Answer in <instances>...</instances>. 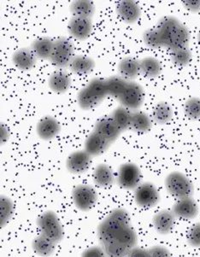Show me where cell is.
Instances as JSON below:
<instances>
[{"mask_svg":"<svg viewBox=\"0 0 200 257\" xmlns=\"http://www.w3.org/2000/svg\"><path fill=\"white\" fill-rule=\"evenodd\" d=\"M156 29L163 38L164 48L170 52L178 49L188 47L190 42V32L177 18L166 16L158 21Z\"/></svg>","mask_w":200,"mask_h":257,"instance_id":"cell-1","label":"cell"},{"mask_svg":"<svg viewBox=\"0 0 200 257\" xmlns=\"http://www.w3.org/2000/svg\"><path fill=\"white\" fill-rule=\"evenodd\" d=\"M130 225V216L126 209H116L100 223L97 227V236L102 245L114 242L118 230Z\"/></svg>","mask_w":200,"mask_h":257,"instance_id":"cell-2","label":"cell"},{"mask_svg":"<svg viewBox=\"0 0 200 257\" xmlns=\"http://www.w3.org/2000/svg\"><path fill=\"white\" fill-rule=\"evenodd\" d=\"M165 187L172 197L177 199L191 197L194 192V186L191 180L180 172L170 173L165 179Z\"/></svg>","mask_w":200,"mask_h":257,"instance_id":"cell-3","label":"cell"},{"mask_svg":"<svg viewBox=\"0 0 200 257\" xmlns=\"http://www.w3.org/2000/svg\"><path fill=\"white\" fill-rule=\"evenodd\" d=\"M40 234L59 243L63 237V228L60 220L54 212L48 210L40 214L37 220Z\"/></svg>","mask_w":200,"mask_h":257,"instance_id":"cell-4","label":"cell"},{"mask_svg":"<svg viewBox=\"0 0 200 257\" xmlns=\"http://www.w3.org/2000/svg\"><path fill=\"white\" fill-rule=\"evenodd\" d=\"M74 45L68 38L62 37L54 41V48L50 61L59 69L68 67L74 58Z\"/></svg>","mask_w":200,"mask_h":257,"instance_id":"cell-5","label":"cell"},{"mask_svg":"<svg viewBox=\"0 0 200 257\" xmlns=\"http://www.w3.org/2000/svg\"><path fill=\"white\" fill-rule=\"evenodd\" d=\"M142 175L140 168L135 163H123L119 168L118 183L126 190H134L141 184Z\"/></svg>","mask_w":200,"mask_h":257,"instance_id":"cell-6","label":"cell"},{"mask_svg":"<svg viewBox=\"0 0 200 257\" xmlns=\"http://www.w3.org/2000/svg\"><path fill=\"white\" fill-rule=\"evenodd\" d=\"M72 198L74 205L81 211H88L96 204L97 194L93 187L88 185H78L73 189Z\"/></svg>","mask_w":200,"mask_h":257,"instance_id":"cell-7","label":"cell"},{"mask_svg":"<svg viewBox=\"0 0 200 257\" xmlns=\"http://www.w3.org/2000/svg\"><path fill=\"white\" fill-rule=\"evenodd\" d=\"M123 107L130 110H137L145 100V92L142 86L135 81H129L125 91L118 98Z\"/></svg>","mask_w":200,"mask_h":257,"instance_id":"cell-8","label":"cell"},{"mask_svg":"<svg viewBox=\"0 0 200 257\" xmlns=\"http://www.w3.org/2000/svg\"><path fill=\"white\" fill-rule=\"evenodd\" d=\"M135 199L141 208L150 209L159 203L160 194L153 184L144 182L135 189Z\"/></svg>","mask_w":200,"mask_h":257,"instance_id":"cell-9","label":"cell"},{"mask_svg":"<svg viewBox=\"0 0 200 257\" xmlns=\"http://www.w3.org/2000/svg\"><path fill=\"white\" fill-rule=\"evenodd\" d=\"M91 157L84 150L72 152L66 160V168L72 174H82L90 168Z\"/></svg>","mask_w":200,"mask_h":257,"instance_id":"cell-10","label":"cell"},{"mask_svg":"<svg viewBox=\"0 0 200 257\" xmlns=\"http://www.w3.org/2000/svg\"><path fill=\"white\" fill-rule=\"evenodd\" d=\"M172 212L175 217L182 220H191L194 219L198 214V206L192 197H186L177 199L175 202Z\"/></svg>","mask_w":200,"mask_h":257,"instance_id":"cell-11","label":"cell"},{"mask_svg":"<svg viewBox=\"0 0 200 257\" xmlns=\"http://www.w3.org/2000/svg\"><path fill=\"white\" fill-rule=\"evenodd\" d=\"M94 132L108 140L110 143H113L118 140L123 131L110 115L97 120L95 125Z\"/></svg>","mask_w":200,"mask_h":257,"instance_id":"cell-12","label":"cell"},{"mask_svg":"<svg viewBox=\"0 0 200 257\" xmlns=\"http://www.w3.org/2000/svg\"><path fill=\"white\" fill-rule=\"evenodd\" d=\"M119 18L129 24L136 23L141 16V10L136 2L132 0H123L117 6Z\"/></svg>","mask_w":200,"mask_h":257,"instance_id":"cell-13","label":"cell"},{"mask_svg":"<svg viewBox=\"0 0 200 257\" xmlns=\"http://www.w3.org/2000/svg\"><path fill=\"white\" fill-rule=\"evenodd\" d=\"M61 130L60 123L52 116H44L41 118L36 126V132L39 137L43 140L54 139Z\"/></svg>","mask_w":200,"mask_h":257,"instance_id":"cell-14","label":"cell"},{"mask_svg":"<svg viewBox=\"0 0 200 257\" xmlns=\"http://www.w3.org/2000/svg\"><path fill=\"white\" fill-rule=\"evenodd\" d=\"M68 29L72 37L85 40L91 35L92 23L89 18H73L69 21Z\"/></svg>","mask_w":200,"mask_h":257,"instance_id":"cell-15","label":"cell"},{"mask_svg":"<svg viewBox=\"0 0 200 257\" xmlns=\"http://www.w3.org/2000/svg\"><path fill=\"white\" fill-rule=\"evenodd\" d=\"M175 215L168 209L157 212L153 217V226L155 230L160 234H169L174 229L175 224Z\"/></svg>","mask_w":200,"mask_h":257,"instance_id":"cell-16","label":"cell"},{"mask_svg":"<svg viewBox=\"0 0 200 257\" xmlns=\"http://www.w3.org/2000/svg\"><path fill=\"white\" fill-rule=\"evenodd\" d=\"M112 143L102 137L96 132H92L87 136L85 141V151L91 157L103 154L108 150Z\"/></svg>","mask_w":200,"mask_h":257,"instance_id":"cell-17","label":"cell"},{"mask_svg":"<svg viewBox=\"0 0 200 257\" xmlns=\"http://www.w3.org/2000/svg\"><path fill=\"white\" fill-rule=\"evenodd\" d=\"M12 62L18 69L27 71L35 67L37 57L31 48H21L12 55Z\"/></svg>","mask_w":200,"mask_h":257,"instance_id":"cell-18","label":"cell"},{"mask_svg":"<svg viewBox=\"0 0 200 257\" xmlns=\"http://www.w3.org/2000/svg\"><path fill=\"white\" fill-rule=\"evenodd\" d=\"M49 86L52 92L63 94L71 86V78L63 70H57L51 74L49 78Z\"/></svg>","mask_w":200,"mask_h":257,"instance_id":"cell-19","label":"cell"},{"mask_svg":"<svg viewBox=\"0 0 200 257\" xmlns=\"http://www.w3.org/2000/svg\"><path fill=\"white\" fill-rule=\"evenodd\" d=\"M118 71L122 77L132 81L140 74V61L133 57H125L118 64Z\"/></svg>","mask_w":200,"mask_h":257,"instance_id":"cell-20","label":"cell"},{"mask_svg":"<svg viewBox=\"0 0 200 257\" xmlns=\"http://www.w3.org/2000/svg\"><path fill=\"white\" fill-rule=\"evenodd\" d=\"M54 48V41L50 38H39L31 45V50L37 58L49 59L52 56Z\"/></svg>","mask_w":200,"mask_h":257,"instance_id":"cell-21","label":"cell"},{"mask_svg":"<svg viewBox=\"0 0 200 257\" xmlns=\"http://www.w3.org/2000/svg\"><path fill=\"white\" fill-rule=\"evenodd\" d=\"M95 68V62L91 57L87 56L78 55L74 56L69 64V69L74 74L85 75L91 73Z\"/></svg>","mask_w":200,"mask_h":257,"instance_id":"cell-22","label":"cell"},{"mask_svg":"<svg viewBox=\"0 0 200 257\" xmlns=\"http://www.w3.org/2000/svg\"><path fill=\"white\" fill-rule=\"evenodd\" d=\"M93 180L100 187H108L115 182L114 172L110 166L98 164L93 172Z\"/></svg>","mask_w":200,"mask_h":257,"instance_id":"cell-23","label":"cell"},{"mask_svg":"<svg viewBox=\"0 0 200 257\" xmlns=\"http://www.w3.org/2000/svg\"><path fill=\"white\" fill-rule=\"evenodd\" d=\"M57 243L51 238L40 234L34 239L32 246L36 254L40 256L48 257L55 251Z\"/></svg>","mask_w":200,"mask_h":257,"instance_id":"cell-24","label":"cell"},{"mask_svg":"<svg viewBox=\"0 0 200 257\" xmlns=\"http://www.w3.org/2000/svg\"><path fill=\"white\" fill-rule=\"evenodd\" d=\"M152 121L146 112L135 110L132 114L131 128L135 132L145 134L152 129Z\"/></svg>","mask_w":200,"mask_h":257,"instance_id":"cell-25","label":"cell"},{"mask_svg":"<svg viewBox=\"0 0 200 257\" xmlns=\"http://www.w3.org/2000/svg\"><path fill=\"white\" fill-rule=\"evenodd\" d=\"M106 82L108 96L118 99L125 91L129 81L121 75H112L106 79Z\"/></svg>","mask_w":200,"mask_h":257,"instance_id":"cell-26","label":"cell"},{"mask_svg":"<svg viewBox=\"0 0 200 257\" xmlns=\"http://www.w3.org/2000/svg\"><path fill=\"white\" fill-rule=\"evenodd\" d=\"M70 12L74 18L91 19L95 12L94 4L89 0L74 1L70 6Z\"/></svg>","mask_w":200,"mask_h":257,"instance_id":"cell-27","label":"cell"},{"mask_svg":"<svg viewBox=\"0 0 200 257\" xmlns=\"http://www.w3.org/2000/svg\"><path fill=\"white\" fill-rule=\"evenodd\" d=\"M140 73L147 78H156L162 72V64L157 58L146 57L140 61Z\"/></svg>","mask_w":200,"mask_h":257,"instance_id":"cell-28","label":"cell"},{"mask_svg":"<svg viewBox=\"0 0 200 257\" xmlns=\"http://www.w3.org/2000/svg\"><path fill=\"white\" fill-rule=\"evenodd\" d=\"M115 241L120 243L131 250L132 248H135L137 243V234L130 225L124 226L118 230Z\"/></svg>","mask_w":200,"mask_h":257,"instance_id":"cell-29","label":"cell"},{"mask_svg":"<svg viewBox=\"0 0 200 257\" xmlns=\"http://www.w3.org/2000/svg\"><path fill=\"white\" fill-rule=\"evenodd\" d=\"M173 115H174V111L171 106L165 102H159L157 103L152 112L153 120L160 125L167 124L169 121H171Z\"/></svg>","mask_w":200,"mask_h":257,"instance_id":"cell-30","label":"cell"},{"mask_svg":"<svg viewBox=\"0 0 200 257\" xmlns=\"http://www.w3.org/2000/svg\"><path fill=\"white\" fill-rule=\"evenodd\" d=\"M132 114L133 112H131L130 109L120 106L113 110L111 116L123 132L131 128Z\"/></svg>","mask_w":200,"mask_h":257,"instance_id":"cell-31","label":"cell"},{"mask_svg":"<svg viewBox=\"0 0 200 257\" xmlns=\"http://www.w3.org/2000/svg\"><path fill=\"white\" fill-rule=\"evenodd\" d=\"M77 102L80 109L84 110L93 109L101 103V101L87 88V86L80 89V92H78Z\"/></svg>","mask_w":200,"mask_h":257,"instance_id":"cell-32","label":"cell"},{"mask_svg":"<svg viewBox=\"0 0 200 257\" xmlns=\"http://www.w3.org/2000/svg\"><path fill=\"white\" fill-rule=\"evenodd\" d=\"M143 41L149 48L158 49L164 47L163 38L156 28L149 29L144 32Z\"/></svg>","mask_w":200,"mask_h":257,"instance_id":"cell-33","label":"cell"},{"mask_svg":"<svg viewBox=\"0 0 200 257\" xmlns=\"http://www.w3.org/2000/svg\"><path fill=\"white\" fill-rule=\"evenodd\" d=\"M170 58L173 63L175 65L179 67H185L188 65L192 58L191 50L189 47H184V48L178 49L175 51H173L170 53Z\"/></svg>","mask_w":200,"mask_h":257,"instance_id":"cell-34","label":"cell"},{"mask_svg":"<svg viewBox=\"0 0 200 257\" xmlns=\"http://www.w3.org/2000/svg\"><path fill=\"white\" fill-rule=\"evenodd\" d=\"M0 208H1V225L2 226H5L12 219L13 213H14V204L9 197L1 196Z\"/></svg>","mask_w":200,"mask_h":257,"instance_id":"cell-35","label":"cell"},{"mask_svg":"<svg viewBox=\"0 0 200 257\" xmlns=\"http://www.w3.org/2000/svg\"><path fill=\"white\" fill-rule=\"evenodd\" d=\"M86 86L101 102L108 96L106 80L104 79L93 78Z\"/></svg>","mask_w":200,"mask_h":257,"instance_id":"cell-36","label":"cell"},{"mask_svg":"<svg viewBox=\"0 0 200 257\" xmlns=\"http://www.w3.org/2000/svg\"><path fill=\"white\" fill-rule=\"evenodd\" d=\"M106 257H127L130 249L118 242H112L103 245Z\"/></svg>","mask_w":200,"mask_h":257,"instance_id":"cell-37","label":"cell"},{"mask_svg":"<svg viewBox=\"0 0 200 257\" xmlns=\"http://www.w3.org/2000/svg\"><path fill=\"white\" fill-rule=\"evenodd\" d=\"M184 113L186 117L191 120H199L200 119V98L199 97H191L186 101L184 104Z\"/></svg>","mask_w":200,"mask_h":257,"instance_id":"cell-38","label":"cell"},{"mask_svg":"<svg viewBox=\"0 0 200 257\" xmlns=\"http://www.w3.org/2000/svg\"><path fill=\"white\" fill-rule=\"evenodd\" d=\"M187 242L190 245L194 248L200 247V223H196L193 226H191L187 232Z\"/></svg>","mask_w":200,"mask_h":257,"instance_id":"cell-39","label":"cell"},{"mask_svg":"<svg viewBox=\"0 0 200 257\" xmlns=\"http://www.w3.org/2000/svg\"><path fill=\"white\" fill-rule=\"evenodd\" d=\"M151 257H171V254L168 248L161 245L153 246L148 249Z\"/></svg>","mask_w":200,"mask_h":257,"instance_id":"cell-40","label":"cell"},{"mask_svg":"<svg viewBox=\"0 0 200 257\" xmlns=\"http://www.w3.org/2000/svg\"><path fill=\"white\" fill-rule=\"evenodd\" d=\"M81 257H106V255L103 248L94 246L83 252Z\"/></svg>","mask_w":200,"mask_h":257,"instance_id":"cell-41","label":"cell"},{"mask_svg":"<svg viewBox=\"0 0 200 257\" xmlns=\"http://www.w3.org/2000/svg\"><path fill=\"white\" fill-rule=\"evenodd\" d=\"M127 257H151L148 249L135 247L129 251Z\"/></svg>","mask_w":200,"mask_h":257,"instance_id":"cell-42","label":"cell"},{"mask_svg":"<svg viewBox=\"0 0 200 257\" xmlns=\"http://www.w3.org/2000/svg\"><path fill=\"white\" fill-rule=\"evenodd\" d=\"M184 6L186 10H188L189 12L192 13H197L200 12V1L196 0V1H184L183 2Z\"/></svg>","mask_w":200,"mask_h":257,"instance_id":"cell-43","label":"cell"},{"mask_svg":"<svg viewBox=\"0 0 200 257\" xmlns=\"http://www.w3.org/2000/svg\"><path fill=\"white\" fill-rule=\"evenodd\" d=\"M197 41H198V43L200 44V30L198 32V34H197Z\"/></svg>","mask_w":200,"mask_h":257,"instance_id":"cell-44","label":"cell"}]
</instances>
